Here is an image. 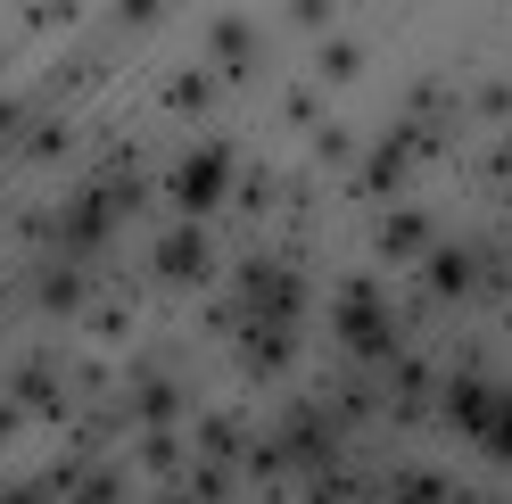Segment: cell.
Listing matches in <instances>:
<instances>
[{"instance_id": "obj_1", "label": "cell", "mask_w": 512, "mask_h": 504, "mask_svg": "<svg viewBox=\"0 0 512 504\" xmlns=\"http://www.w3.org/2000/svg\"><path fill=\"white\" fill-rule=\"evenodd\" d=\"M446 405H455V422H463V430H471L488 455H512V397H488L479 381H463Z\"/></svg>"}, {"instance_id": "obj_2", "label": "cell", "mask_w": 512, "mask_h": 504, "mask_svg": "<svg viewBox=\"0 0 512 504\" xmlns=\"http://www.w3.org/2000/svg\"><path fill=\"white\" fill-rule=\"evenodd\" d=\"M339 331L356 339V356H389V314H380L372 281H347V290H339Z\"/></svg>"}, {"instance_id": "obj_3", "label": "cell", "mask_w": 512, "mask_h": 504, "mask_svg": "<svg viewBox=\"0 0 512 504\" xmlns=\"http://www.w3.org/2000/svg\"><path fill=\"white\" fill-rule=\"evenodd\" d=\"M223 182H232V157H223V149H190L182 166H174V199H182L190 215H207V207L223 199Z\"/></svg>"}, {"instance_id": "obj_4", "label": "cell", "mask_w": 512, "mask_h": 504, "mask_svg": "<svg viewBox=\"0 0 512 504\" xmlns=\"http://www.w3.org/2000/svg\"><path fill=\"white\" fill-rule=\"evenodd\" d=\"M248 306L265 314V323H298V281L273 273V265H248Z\"/></svg>"}, {"instance_id": "obj_5", "label": "cell", "mask_w": 512, "mask_h": 504, "mask_svg": "<svg viewBox=\"0 0 512 504\" xmlns=\"http://www.w3.org/2000/svg\"><path fill=\"white\" fill-rule=\"evenodd\" d=\"M157 273H174V281L190 273V281H199V273H207V240H199V232H174L166 248H157Z\"/></svg>"}, {"instance_id": "obj_6", "label": "cell", "mask_w": 512, "mask_h": 504, "mask_svg": "<svg viewBox=\"0 0 512 504\" xmlns=\"http://www.w3.org/2000/svg\"><path fill=\"white\" fill-rule=\"evenodd\" d=\"M108 215H116V199L100 191V199H83L75 215H67V248H100V232H108Z\"/></svg>"}, {"instance_id": "obj_7", "label": "cell", "mask_w": 512, "mask_h": 504, "mask_svg": "<svg viewBox=\"0 0 512 504\" xmlns=\"http://www.w3.org/2000/svg\"><path fill=\"white\" fill-rule=\"evenodd\" d=\"M430 248V224L422 215H389V232H380V257H422Z\"/></svg>"}, {"instance_id": "obj_8", "label": "cell", "mask_w": 512, "mask_h": 504, "mask_svg": "<svg viewBox=\"0 0 512 504\" xmlns=\"http://www.w3.org/2000/svg\"><path fill=\"white\" fill-rule=\"evenodd\" d=\"M430 281H438V290H471V257H455V248H438V257H430Z\"/></svg>"}, {"instance_id": "obj_9", "label": "cell", "mask_w": 512, "mask_h": 504, "mask_svg": "<svg viewBox=\"0 0 512 504\" xmlns=\"http://www.w3.org/2000/svg\"><path fill=\"white\" fill-rule=\"evenodd\" d=\"M9 504H42V496H9Z\"/></svg>"}]
</instances>
